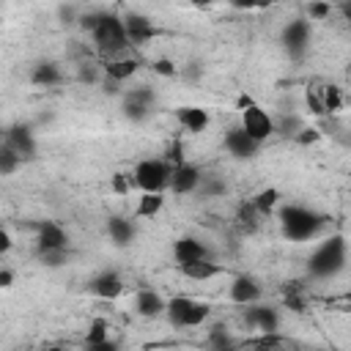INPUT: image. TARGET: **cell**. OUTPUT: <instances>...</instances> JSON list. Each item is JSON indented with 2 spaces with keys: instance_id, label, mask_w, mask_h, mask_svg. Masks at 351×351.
<instances>
[{
  "instance_id": "12",
  "label": "cell",
  "mask_w": 351,
  "mask_h": 351,
  "mask_svg": "<svg viewBox=\"0 0 351 351\" xmlns=\"http://www.w3.org/2000/svg\"><path fill=\"white\" fill-rule=\"evenodd\" d=\"M5 145L19 156H33L36 154V140H33L27 126H11L8 134H5Z\"/></svg>"
},
{
  "instance_id": "44",
  "label": "cell",
  "mask_w": 351,
  "mask_h": 351,
  "mask_svg": "<svg viewBox=\"0 0 351 351\" xmlns=\"http://www.w3.org/2000/svg\"><path fill=\"white\" fill-rule=\"evenodd\" d=\"M271 3H280V0H271Z\"/></svg>"
},
{
  "instance_id": "37",
  "label": "cell",
  "mask_w": 351,
  "mask_h": 351,
  "mask_svg": "<svg viewBox=\"0 0 351 351\" xmlns=\"http://www.w3.org/2000/svg\"><path fill=\"white\" fill-rule=\"evenodd\" d=\"M11 247H14V239H11V233H8L5 228H0V255H5Z\"/></svg>"
},
{
  "instance_id": "42",
  "label": "cell",
  "mask_w": 351,
  "mask_h": 351,
  "mask_svg": "<svg viewBox=\"0 0 351 351\" xmlns=\"http://www.w3.org/2000/svg\"><path fill=\"white\" fill-rule=\"evenodd\" d=\"M112 186H115L118 192H126V184H123V176H115V178H112Z\"/></svg>"
},
{
  "instance_id": "38",
  "label": "cell",
  "mask_w": 351,
  "mask_h": 351,
  "mask_svg": "<svg viewBox=\"0 0 351 351\" xmlns=\"http://www.w3.org/2000/svg\"><path fill=\"white\" fill-rule=\"evenodd\" d=\"M236 5L241 8H263V5H271V0H233Z\"/></svg>"
},
{
  "instance_id": "23",
  "label": "cell",
  "mask_w": 351,
  "mask_h": 351,
  "mask_svg": "<svg viewBox=\"0 0 351 351\" xmlns=\"http://www.w3.org/2000/svg\"><path fill=\"white\" fill-rule=\"evenodd\" d=\"M189 302H192L189 296H173L170 302H165V315H167L170 326H176V329L184 326V313H186Z\"/></svg>"
},
{
  "instance_id": "8",
  "label": "cell",
  "mask_w": 351,
  "mask_h": 351,
  "mask_svg": "<svg viewBox=\"0 0 351 351\" xmlns=\"http://www.w3.org/2000/svg\"><path fill=\"white\" fill-rule=\"evenodd\" d=\"M282 41H285V49L293 58H302L307 52V41H310V25H307V19L288 22L285 30H282Z\"/></svg>"
},
{
  "instance_id": "20",
  "label": "cell",
  "mask_w": 351,
  "mask_h": 351,
  "mask_svg": "<svg viewBox=\"0 0 351 351\" xmlns=\"http://www.w3.org/2000/svg\"><path fill=\"white\" fill-rule=\"evenodd\" d=\"M165 206V195L162 192H143L137 197V208H134V217H156Z\"/></svg>"
},
{
  "instance_id": "36",
  "label": "cell",
  "mask_w": 351,
  "mask_h": 351,
  "mask_svg": "<svg viewBox=\"0 0 351 351\" xmlns=\"http://www.w3.org/2000/svg\"><path fill=\"white\" fill-rule=\"evenodd\" d=\"M99 19H101V11H96V14H82V16H80V27H82V30H93V27L99 25Z\"/></svg>"
},
{
  "instance_id": "3",
  "label": "cell",
  "mask_w": 351,
  "mask_h": 351,
  "mask_svg": "<svg viewBox=\"0 0 351 351\" xmlns=\"http://www.w3.org/2000/svg\"><path fill=\"white\" fill-rule=\"evenodd\" d=\"M346 263V241L340 236H332L326 239L310 258V271L318 274V277H329L335 271H340Z\"/></svg>"
},
{
  "instance_id": "39",
  "label": "cell",
  "mask_w": 351,
  "mask_h": 351,
  "mask_svg": "<svg viewBox=\"0 0 351 351\" xmlns=\"http://www.w3.org/2000/svg\"><path fill=\"white\" fill-rule=\"evenodd\" d=\"M307 101H310V110L315 112V115H324L326 110H324V104H321V99L318 96H313V93H307Z\"/></svg>"
},
{
  "instance_id": "33",
  "label": "cell",
  "mask_w": 351,
  "mask_h": 351,
  "mask_svg": "<svg viewBox=\"0 0 351 351\" xmlns=\"http://www.w3.org/2000/svg\"><path fill=\"white\" fill-rule=\"evenodd\" d=\"M151 69H154L159 77H176V63H173L170 58H156V60L151 63Z\"/></svg>"
},
{
  "instance_id": "34",
  "label": "cell",
  "mask_w": 351,
  "mask_h": 351,
  "mask_svg": "<svg viewBox=\"0 0 351 351\" xmlns=\"http://www.w3.org/2000/svg\"><path fill=\"white\" fill-rule=\"evenodd\" d=\"M321 137V132L315 129V126H299L296 129V143H302V145H310V143H315Z\"/></svg>"
},
{
  "instance_id": "43",
  "label": "cell",
  "mask_w": 351,
  "mask_h": 351,
  "mask_svg": "<svg viewBox=\"0 0 351 351\" xmlns=\"http://www.w3.org/2000/svg\"><path fill=\"white\" fill-rule=\"evenodd\" d=\"M189 3H192V5H211L214 0H189Z\"/></svg>"
},
{
  "instance_id": "10",
  "label": "cell",
  "mask_w": 351,
  "mask_h": 351,
  "mask_svg": "<svg viewBox=\"0 0 351 351\" xmlns=\"http://www.w3.org/2000/svg\"><path fill=\"white\" fill-rule=\"evenodd\" d=\"M134 310L143 318H159V315H165V299L154 288H143L134 296Z\"/></svg>"
},
{
  "instance_id": "28",
  "label": "cell",
  "mask_w": 351,
  "mask_h": 351,
  "mask_svg": "<svg viewBox=\"0 0 351 351\" xmlns=\"http://www.w3.org/2000/svg\"><path fill=\"white\" fill-rule=\"evenodd\" d=\"M321 104L326 112H337L343 107V96H340V88L337 85H326L324 88V96H321Z\"/></svg>"
},
{
  "instance_id": "45",
  "label": "cell",
  "mask_w": 351,
  "mask_h": 351,
  "mask_svg": "<svg viewBox=\"0 0 351 351\" xmlns=\"http://www.w3.org/2000/svg\"><path fill=\"white\" fill-rule=\"evenodd\" d=\"M0 228H3V225H0Z\"/></svg>"
},
{
  "instance_id": "24",
  "label": "cell",
  "mask_w": 351,
  "mask_h": 351,
  "mask_svg": "<svg viewBox=\"0 0 351 351\" xmlns=\"http://www.w3.org/2000/svg\"><path fill=\"white\" fill-rule=\"evenodd\" d=\"M107 335H110V324H107L104 318H96V321L90 324V332H88V337H85V343H88L90 348H112L115 343H110Z\"/></svg>"
},
{
  "instance_id": "22",
  "label": "cell",
  "mask_w": 351,
  "mask_h": 351,
  "mask_svg": "<svg viewBox=\"0 0 351 351\" xmlns=\"http://www.w3.org/2000/svg\"><path fill=\"white\" fill-rule=\"evenodd\" d=\"M107 230H110V239L118 247H123V244H129L134 239V225L129 219H123V217H112L110 225H107Z\"/></svg>"
},
{
  "instance_id": "30",
  "label": "cell",
  "mask_w": 351,
  "mask_h": 351,
  "mask_svg": "<svg viewBox=\"0 0 351 351\" xmlns=\"http://www.w3.org/2000/svg\"><path fill=\"white\" fill-rule=\"evenodd\" d=\"M19 162H22V156H19V154H14L8 145H3V148H0V176L14 173V170L19 167Z\"/></svg>"
},
{
  "instance_id": "5",
  "label": "cell",
  "mask_w": 351,
  "mask_h": 351,
  "mask_svg": "<svg viewBox=\"0 0 351 351\" xmlns=\"http://www.w3.org/2000/svg\"><path fill=\"white\" fill-rule=\"evenodd\" d=\"M241 129H244L252 140L263 143L266 137H271L274 121H271V115H269L266 110H261L258 104H247V107L241 110Z\"/></svg>"
},
{
  "instance_id": "9",
  "label": "cell",
  "mask_w": 351,
  "mask_h": 351,
  "mask_svg": "<svg viewBox=\"0 0 351 351\" xmlns=\"http://www.w3.org/2000/svg\"><path fill=\"white\" fill-rule=\"evenodd\" d=\"M244 321L252 326V329H261V332H277L280 326V315L274 307H266V304H258V307H250L244 313Z\"/></svg>"
},
{
  "instance_id": "35",
  "label": "cell",
  "mask_w": 351,
  "mask_h": 351,
  "mask_svg": "<svg viewBox=\"0 0 351 351\" xmlns=\"http://www.w3.org/2000/svg\"><path fill=\"white\" fill-rule=\"evenodd\" d=\"M181 151H184V148H181V143H178V140H173V143H170V148H167V154H165V162H167V165H173V167H176V165H181V162H184V154H181Z\"/></svg>"
},
{
  "instance_id": "27",
  "label": "cell",
  "mask_w": 351,
  "mask_h": 351,
  "mask_svg": "<svg viewBox=\"0 0 351 351\" xmlns=\"http://www.w3.org/2000/svg\"><path fill=\"white\" fill-rule=\"evenodd\" d=\"M288 340L280 337L277 332H263L261 337H252V340H241V346H252V348H282Z\"/></svg>"
},
{
  "instance_id": "16",
  "label": "cell",
  "mask_w": 351,
  "mask_h": 351,
  "mask_svg": "<svg viewBox=\"0 0 351 351\" xmlns=\"http://www.w3.org/2000/svg\"><path fill=\"white\" fill-rule=\"evenodd\" d=\"M181 274L189 277V280H211L217 274H222V266L219 263H211L208 258H200V261H192V263H178Z\"/></svg>"
},
{
  "instance_id": "1",
  "label": "cell",
  "mask_w": 351,
  "mask_h": 351,
  "mask_svg": "<svg viewBox=\"0 0 351 351\" xmlns=\"http://www.w3.org/2000/svg\"><path fill=\"white\" fill-rule=\"evenodd\" d=\"M280 219H282V233L291 241H307L324 225V217H318L315 211H310L304 206H285V208H280Z\"/></svg>"
},
{
  "instance_id": "4",
  "label": "cell",
  "mask_w": 351,
  "mask_h": 351,
  "mask_svg": "<svg viewBox=\"0 0 351 351\" xmlns=\"http://www.w3.org/2000/svg\"><path fill=\"white\" fill-rule=\"evenodd\" d=\"M170 173L173 165H167L165 159H143L134 167V184L143 192H165V186L170 184Z\"/></svg>"
},
{
  "instance_id": "11",
  "label": "cell",
  "mask_w": 351,
  "mask_h": 351,
  "mask_svg": "<svg viewBox=\"0 0 351 351\" xmlns=\"http://www.w3.org/2000/svg\"><path fill=\"white\" fill-rule=\"evenodd\" d=\"M258 299H261V285L252 277L241 274V277H236L230 282V302H236V304H252Z\"/></svg>"
},
{
  "instance_id": "21",
  "label": "cell",
  "mask_w": 351,
  "mask_h": 351,
  "mask_svg": "<svg viewBox=\"0 0 351 351\" xmlns=\"http://www.w3.org/2000/svg\"><path fill=\"white\" fill-rule=\"evenodd\" d=\"M30 80H33V85H58L60 80H63V74H60V69L55 66V63H38V66H33V74H30Z\"/></svg>"
},
{
  "instance_id": "32",
  "label": "cell",
  "mask_w": 351,
  "mask_h": 351,
  "mask_svg": "<svg viewBox=\"0 0 351 351\" xmlns=\"http://www.w3.org/2000/svg\"><path fill=\"white\" fill-rule=\"evenodd\" d=\"M307 16L315 19V22L326 19V16H329V0H313V3L307 5Z\"/></svg>"
},
{
  "instance_id": "17",
  "label": "cell",
  "mask_w": 351,
  "mask_h": 351,
  "mask_svg": "<svg viewBox=\"0 0 351 351\" xmlns=\"http://www.w3.org/2000/svg\"><path fill=\"white\" fill-rule=\"evenodd\" d=\"M69 236L66 230L58 225V222H41L38 225V250H47V247H66Z\"/></svg>"
},
{
  "instance_id": "7",
  "label": "cell",
  "mask_w": 351,
  "mask_h": 351,
  "mask_svg": "<svg viewBox=\"0 0 351 351\" xmlns=\"http://www.w3.org/2000/svg\"><path fill=\"white\" fill-rule=\"evenodd\" d=\"M200 181H203L200 167H197V165H189V162H181V165L173 167L167 186H170L176 195H189V192H195V189L200 186Z\"/></svg>"
},
{
  "instance_id": "41",
  "label": "cell",
  "mask_w": 351,
  "mask_h": 351,
  "mask_svg": "<svg viewBox=\"0 0 351 351\" xmlns=\"http://www.w3.org/2000/svg\"><path fill=\"white\" fill-rule=\"evenodd\" d=\"M11 282H14V274H11V271H5V269H3V271H0V288H8V285H11Z\"/></svg>"
},
{
  "instance_id": "25",
  "label": "cell",
  "mask_w": 351,
  "mask_h": 351,
  "mask_svg": "<svg viewBox=\"0 0 351 351\" xmlns=\"http://www.w3.org/2000/svg\"><path fill=\"white\" fill-rule=\"evenodd\" d=\"M208 315H211V304L192 299L189 307H186V313H184V326H200V324H206Z\"/></svg>"
},
{
  "instance_id": "6",
  "label": "cell",
  "mask_w": 351,
  "mask_h": 351,
  "mask_svg": "<svg viewBox=\"0 0 351 351\" xmlns=\"http://www.w3.org/2000/svg\"><path fill=\"white\" fill-rule=\"evenodd\" d=\"M222 145H225V151H228L230 156H236V159H250V156H255V154H258V148H261V143H258V140H252L241 126L228 129V132H225Z\"/></svg>"
},
{
  "instance_id": "29",
  "label": "cell",
  "mask_w": 351,
  "mask_h": 351,
  "mask_svg": "<svg viewBox=\"0 0 351 351\" xmlns=\"http://www.w3.org/2000/svg\"><path fill=\"white\" fill-rule=\"evenodd\" d=\"M38 258L47 266H63L66 258H69V252H66V247H47V250H38Z\"/></svg>"
},
{
  "instance_id": "19",
  "label": "cell",
  "mask_w": 351,
  "mask_h": 351,
  "mask_svg": "<svg viewBox=\"0 0 351 351\" xmlns=\"http://www.w3.org/2000/svg\"><path fill=\"white\" fill-rule=\"evenodd\" d=\"M178 121H181V126L186 132L197 134V132H203L208 126V112L200 110V107H184V110H178Z\"/></svg>"
},
{
  "instance_id": "14",
  "label": "cell",
  "mask_w": 351,
  "mask_h": 351,
  "mask_svg": "<svg viewBox=\"0 0 351 351\" xmlns=\"http://www.w3.org/2000/svg\"><path fill=\"white\" fill-rule=\"evenodd\" d=\"M173 255H176V261H178V263H192V261L208 258V250H206L197 239L184 236V239H178V241L173 244Z\"/></svg>"
},
{
  "instance_id": "2",
  "label": "cell",
  "mask_w": 351,
  "mask_h": 351,
  "mask_svg": "<svg viewBox=\"0 0 351 351\" xmlns=\"http://www.w3.org/2000/svg\"><path fill=\"white\" fill-rule=\"evenodd\" d=\"M90 33H93V44H96V49L101 55L115 58V52H121V49L129 47V36H126L123 19L115 16V14H101L99 25Z\"/></svg>"
},
{
  "instance_id": "18",
  "label": "cell",
  "mask_w": 351,
  "mask_h": 351,
  "mask_svg": "<svg viewBox=\"0 0 351 351\" xmlns=\"http://www.w3.org/2000/svg\"><path fill=\"white\" fill-rule=\"evenodd\" d=\"M104 71H107V80L123 82V80H129V77L137 74V60L134 58H110L107 66H104Z\"/></svg>"
},
{
  "instance_id": "40",
  "label": "cell",
  "mask_w": 351,
  "mask_h": 351,
  "mask_svg": "<svg viewBox=\"0 0 351 351\" xmlns=\"http://www.w3.org/2000/svg\"><path fill=\"white\" fill-rule=\"evenodd\" d=\"M80 80H82V82H93V80H96L93 69H90V66H82V69H80Z\"/></svg>"
},
{
  "instance_id": "26",
  "label": "cell",
  "mask_w": 351,
  "mask_h": 351,
  "mask_svg": "<svg viewBox=\"0 0 351 351\" xmlns=\"http://www.w3.org/2000/svg\"><path fill=\"white\" fill-rule=\"evenodd\" d=\"M277 200H280V192H277L274 186H266V189H261V192L255 195L252 206H255L258 214H271V208L277 206Z\"/></svg>"
},
{
  "instance_id": "13",
  "label": "cell",
  "mask_w": 351,
  "mask_h": 351,
  "mask_svg": "<svg viewBox=\"0 0 351 351\" xmlns=\"http://www.w3.org/2000/svg\"><path fill=\"white\" fill-rule=\"evenodd\" d=\"M123 27H126V36H129V44H143L154 36V25L148 16L143 14H129L123 19Z\"/></svg>"
},
{
  "instance_id": "31",
  "label": "cell",
  "mask_w": 351,
  "mask_h": 351,
  "mask_svg": "<svg viewBox=\"0 0 351 351\" xmlns=\"http://www.w3.org/2000/svg\"><path fill=\"white\" fill-rule=\"evenodd\" d=\"M225 332H228L225 324H214V326H211V337H208V343L217 346V348H230V346H236V340L228 337Z\"/></svg>"
},
{
  "instance_id": "15",
  "label": "cell",
  "mask_w": 351,
  "mask_h": 351,
  "mask_svg": "<svg viewBox=\"0 0 351 351\" xmlns=\"http://www.w3.org/2000/svg\"><path fill=\"white\" fill-rule=\"evenodd\" d=\"M90 291L101 299H115L123 293V280L115 274V271H101L93 282H90Z\"/></svg>"
}]
</instances>
